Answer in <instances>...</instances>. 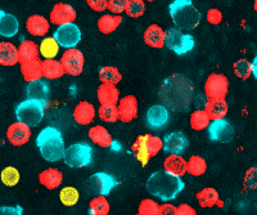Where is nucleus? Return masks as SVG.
<instances>
[{
	"label": "nucleus",
	"mask_w": 257,
	"mask_h": 215,
	"mask_svg": "<svg viewBox=\"0 0 257 215\" xmlns=\"http://www.w3.org/2000/svg\"><path fill=\"white\" fill-rule=\"evenodd\" d=\"M208 138L212 142H219V143H230L235 136V130L233 125L225 119L211 121L207 127Z\"/></svg>",
	"instance_id": "obj_10"
},
{
	"label": "nucleus",
	"mask_w": 257,
	"mask_h": 215,
	"mask_svg": "<svg viewBox=\"0 0 257 215\" xmlns=\"http://www.w3.org/2000/svg\"><path fill=\"white\" fill-rule=\"evenodd\" d=\"M86 3L94 12H103L107 9L108 0H86Z\"/></svg>",
	"instance_id": "obj_48"
},
{
	"label": "nucleus",
	"mask_w": 257,
	"mask_h": 215,
	"mask_svg": "<svg viewBox=\"0 0 257 215\" xmlns=\"http://www.w3.org/2000/svg\"><path fill=\"white\" fill-rule=\"evenodd\" d=\"M117 112L118 120L122 123H130L138 116V99L134 95H126L117 102Z\"/></svg>",
	"instance_id": "obj_15"
},
{
	"label": "nucleus",
	"mask_w": 257,
	"mask_h": 215,
	"mask_svg": "<svg viewBox=\"0 0 257 215\" xmlns=\"http://www.w3.org/2000/svg\"><path fill=\"white\" fill-rule=\"evenodd\" d=\"M59 198H61V202L64 206H75L80 198V193L73 187H64L59 192Z\"/></svg>",
	"instance_id": "obj_39"
},
{
	"label": "nucleus",
	"mask_w": 257,
	"mask_h": 215,
	"mask_svg": "<svg viewBox=\"0 0 257 215\" xmlns=\"http://www.w3.org/2000/svg\"><path fill=\"white\" fill-rule=\"evenodd\" d=\"M89 138L93 143H95L96 146L103 148H108L112 147L113 145V138L108 133V130L105 129L102 125H95V127L90 128L89 130Z\"/></svg>",
	"instance_id": "obj_23"
},
{
	"label": "nucleus",
	"mask_w": 257,
	"mask_h": 215,
	"mask_svg": "<svg viewBox=\"0 0 257 215\" xmlns=\"http://www.w3.org/2000/svg\"><path fill=\"white\" fill-rule=\"evenodd\" d=\"M63 174L56 168H49L39 174V182L47 189H56L62 184Z\"/></svg>",
	"instance_id": "obj_22"
},
{
	"label": "nucleus",
	"mask_w": 257,
	"mask_h": 215,
	"mask_svg": "<svg viewBox=\"0 0 257 215\" xmlns=\"http://www.w3.org/2000/svg\"><path fill=\"white\" fill-rule=\"evenodd\" d=\"M229 90V80L225 75L211 74L205 83V94L208 100H224Z\"/></svg>",
	"instance_id": "obj_8"
},
{
	"label": "nucleus",
	"mask_w": 257,
	"mask_h": 215,
	"mask_svg": "<svg viewBox=\"0 0 257 215\" xmlns=\"http://www.w3.org/2000/svg\"><path fill=\"white\" fill-rule=\"evenodd\" d=\"M99 80L102 84H109V85H117L122 80V75L118 68L113 66H104L99 70Z\"/></svg>",
	"instance_id": "obj_33"
},
{
	"label": "nucleus",
	"mask_w": 257,
	"mask_h": 215,
	"mask_svg": "<svg viewBox=\"0 0 257 215\" xmlns=\"http://www.w3.org/2000/svg\"><path fill=\"white\" fill-rule=\"evenodd\" d=\"M165 45L176 54L183 56L194 48V39L190 34H185L181 30L173 27L165 33Z\"/></svg>",
	"instance_id": "obj_7"
},
{
	"label": "nucleus",
	"mask_w": 257,
	"mask_h": 215,
	"mask_svg": "<svg viewBox=\"0 0 257 215\" xmlns=\"http://www.w3.org/2000/svg\"><path fill=\"white\" fill-rule=\"evenodd\" d=\"M53 38L56 39L59 47L71 49V48L76 47L81 40V31L75 24H66L56 30Z\"/></svg>",
	"instance_id": "obj_11"
},
{
	"label": "nucleus",
	"mask_w": 257,
	"mask_h": 215,
	"mask_svg": "<svg viewBox=\"0 0 257 215\" xmlns=\"http://www.w3.org/2000/svg\"><path fill=\"white\" fill-rule=\"evenodd\" d=\"M98 116L105 123H116L118 120V112L116 104H100Z\"/></svg>",
	"instance_id": "obj_40"
},
{
	"label": "nucleus",
	"mask_w": 257,
	"mask_h": 215,
	"mask_svg": "<svg viewBox=\"0 0 257 215\" xmlns=\"http://www.w3.org/2000/svg\"><path fill=\"white\" fill-rule=\"evenodd\" d=\"M176 215H197V211L188 203H181L180 206L176 207Z\"/></svg>",
	"instance_id": "obj_50"
},
{
	"label": "nucleus",
	"mask_w": 257,
	"mask_h": 215,
	"mask_svg": "<svg viewBox=\"0 0 257 215\" xmlns=\"http://www.w3.org/2000/svg\"><path fill=\"white\" fill-rule=\"evenodd\" d=\"M20 178V171L16 168H13V166H8V168L3 169L2 173H0V179H2L3 184H6L7 187H13L18 184Z\"/></svg>",
	"instance_id": "obj_41"
},
{
	"label": "nucleus",
	"mask_w": 257,
	"mask_h": 215,
	"mask_svg": "<svg viewBox=\"0 0 257 215\" xmlns=\"http://www.w3.org/2000/svg\"><path fill=\"white\" fill-rule=\"evenodd\" d=\"M144 43L151 48H161L165 47V31L161 29L158 25L153 24L148 26V29L144 31Z\"/></svg>",
	"instance_id": "obj_21"
},
{
	"label": "nucleus",
	"mask_w": 257,
	"mask_h": 215,
	"mask_svg": "<svg viewBox=\"0 0 257 215\" xmlns=\"http://www.w3.org/2000/svg\"><path fill=\"white\" fill-rule=\"evenodd\" d=\"M59 45L54 38H45L39 47V53L44 57L45 59H54L58 54Z\"/></svg>",
	"instance_id": "obj_37"
},
{
	"label": "nucleus",
	"mask_w": 257,
	"mask_h": 215,
	"mask_svg": "<svg viewBox=\"0 0 257 215\" xmlns=\"http://www.w3.org/2000/svg\"><path fill=\"white\" fill-rule=\"evenodd\" d=\"M18 52V62L24 63L27 61H31V59L39 58V47L36 45L35 42L32 40H25L20 44V47L17 48Z\"/></svg>",
	"instance_id": "obj_29"
},
{
	"label": "nucleus",
	"mask_w": 257,
	"mask_h": 215,
	"mask_svg": "<svg viewBox=\"0 0 257 215\" xmlns=\"http://www.w3.org/2000/svg\"><path fill=\"white\" fill-rule=\"evenodd\" d=\"M7 138L16 147L26 145L31 138V130L22 123H13L7 130Z\"/></svg>",
	"instance_id": "obj_16"
},
{
	"label": "nucleus",
	"mask_w": 257,
	"mask_h": 215,
	"mask_svg": "<svg viewBox=\"0 0 257 215\" xmlns=\"http://www.w3.org/2000/svg\"><path fill=\"white\" fill-rule=\"evenodd\" d=\"M143 2H153V0H143Z\"/></svg>",
	"instance_id": "obj_52"
},
{
	"label": "nucleus",
	"mask_w": 257,
	"mask_h": 215,
	"mask_svg": "<svg viewBox=\"0 0 257 215\" xmlns=\"http://www.w3.org/2000/svg\"><path fill=\"white\" fill-rule=\"evenodd\" d=\"M169 12L176 29L192 31L201 22L202 15L192 0H174L169 6Z\"/></svg>",
	"instance_id": "obj_3"
},
{
	"label": "nucleus",
	"mask_w": 257,
	"mask_h": 215,
	"mask_svg": "<svg viewBox=\"0 0 257 215\" xmlns=\"http://www.w3.org/2000/svg\"><path fill=\"white\" fill-rule=\"evenodd\" d=\"M49 94H50V88L49 84L45 80H35L29 83L26 88V97L27 99H34V100H41L44 103L48 104L49 102Z\"/></svg>",
	"instance_id": "obj_17"
},
{
	"label": "nucleus",
	"mask_w": 257,
	"mask_h": 215,
	"mask_svg": "<svg viewBox=\"0 0 257 215\" xmlns=\"http://www.w3.org/2000/svg\"><path fill=\"white\" fill-rule=\"evenodd\" d=\"M21 74H22L24 79L26 81H29V83L35 81V80H40L43 77L40 59H31V61L21 63Z\"/></svg>",
	"instance_id": "obj_24"
},
{
	"label": "nucleus",
	"mask_w": 257,
	"mask_h": 215,
	"mask_svg": "<svg viewBox=\"0 0 257 215\" xmlns=\"http://www.w3.org/2000/svg\"><path fill=\"white\" fill-rule=\"evenodd\" d=\"M127 3L128 0H108V6H107V8H108L113 15L120 16L121 13L125 12Z\"/></svg>",
	"instance_id": "obj_46"
},
{
	"label": "nucleus",
	"mask_w": 257,
	"mask_h": 215,
	"mask_svg": "<svg viewBox=\"0 0 257 215\" xmlns=\"http://www.w3.org/2000/svg\"><path fill=\"white\" fill-rule=\"evenodd\" d=\"M229 106L224 100H208L206 103L205 112L210 118L211 121L220 120V119H225V116L228 115Z\"/></svg>",
	"instance_id": "obj_28"
},
{
	"label": "nucleus",
	"mask_w": 257,
	"mask_h": 215,
	"mask_svg": "<svg viewBox=\"0 0 257 215\" xmlns=\"http://www.w3.org/2000/svg\"><path fill=\"white\" fill-rule=\"evenodd\" d=\"M189 147V139L183 132H173L162 139V148L170 155L181 156Z\"/></svg>",
	"instance_id": "obj_12"
},
{
	"label": "nucleus",
	"mask_w": 257,
	"mask_h": 215,
	"mask_svg": "<svg viewBox=\"0 0 257 215\" xmlns=\"http://www.w3.org/2000/svg\"><path fill=\"white\" fill-rule=\"evenodd\" d=\"M146 12V3L143 0H128L125 13L132 18H139Z\"/></svg>",
	"instance_id": "obj_42"
},
{
	"label": "nucleus",
	"mask_w": 257,
	"mask_h": 215,
	"mask_svg": "<svg viewBox=\"0 0 257 215\" xmlns=\"http://www.w3.org/2000/svg\"><path fill=\"white\" fill-rule=\"evenodd\" d=\"M41 70H43V76L49 80L61 79L64 75L63 67H62L61 62L57 61V59H44V61H41Z\"/></svg>",
	"instance_id": "obj_30"
},
{
	"label": "nucleus",
	"mask_w": 257,
	"mask_h": 215,
	"mask_svg": "<svg viewBox=\"0 0 257 215\" xmlns=\"http://www.w3.org/2000/svg\"><path fill=\"white\" fill-rule=\"evenodd\" d=\"M164 169L167 173L173 174L175 177H183L187 173V161L183 156L179 155H170L164 162Z\"/></svg>",
	"instance_id": "obj_25"
},
{
	"label": "nucleus",
	"mask_w": 257,
	"mask_h": 215,
	"mask_svg": "<svg viewBox=\"0 0 257 215\" xmlns=\"http://www.w3.org/2000/svg\"><path fill=\"white\" fill-rule=\"evenodd\" d=\"M170 120V114L169 110L165 106H161V104H155V106L149 107V110L147 111L146 121L147 127L151 128L153 130L162 129L167 125Z\"/></svg>",
	"instance_id": "obj_14"
},
{
	"label": "nucleus",
	"mask_w": 257,
	"mask_h": 215,
	"mask_svg": "<svg viewBox=\"0 0 257 215\" xmlns=\"http://www.w3.org/2000/svg\"><path fill=\"white\" fill-rule=\"evenodd\" d=\"M196 197L202 207H212L219 201V193L215 188L207 187V188H203L202 191H199L196 194Z\"/></svg>",
	"instance_id": "obj_34"
},
{
	"label": "nucleus",
	"mask_w": 257,
	"mask_h": 215,
	"mask_svg": "<svg viewBox=\"0 0 257 215\" xmlns=\"http://www.w3.org/2000/svg\"><path fill=\"white\" fill-rule=\"evenodd\" d=\"M210 123L211 120L205 112V110H196L190 115V127H192L193 130H197V132L205 130Z\"/></svg>",
	"instance_id": "obj_38"
},
{
	"label": "nucleus",
	"mask_w": 257,
	"mask_h": 215,
	"mask_svg": "<svg viewBox=\"0 0 257 215\" xmlns=\"http://www.w3.org/2000/svg\"><path fill=\"white\" fill-rule=\"evenodd\" d=\"M95 107L89 102H80L73 110V119L77 124L80 125H89L91 124L95 119Z\"/></svg>",
	"instance_id": "obj_18"
},
{
	"label": "nucleus",
	"mask_w": 257,
	"mask_h": 215,
	"mask_svg": "<svg viewBox=\"0 0 257 215\" xmlns=\"http://www.w3.org/2000/svg\"><path fill=\"white\" fill-rule=\"evenodd\" d=\"M96 95L100 104H117L120 98V90L116 88V85L100 84L96 90Z\"/></svg>",
	"instance_id": "obj_26"
},
{
	"label": "nucleus",
	"mask_w": 257,
	"mask_h": 215,
	"mask_svg": "<svg viewBox=\"0 0 257 215\" xmlns=\"http://www.w3.org/2000/svg\"><path fill=\"white\" fill-rule=\"evenodd\" d=\"M26 29L32 36H45L49 31V22L44 16L32 15L27 18Z\"/></svg>",
	"instance_id": "obj_20"
},
{
	"label": "nucleus",
	"mask_w": 257,
	"mask_h": 215,
	"mask_svg": "<svg viewBox=\"0 0 257 215\" xmlns=\"http://www.w3.org/2000/svg\"><path fill=\"white\" fill-rule=\"evenodd\" d=\"M184 187L185 183L180 177H175L165 170L155 171L147 182L149 193L162 201L175 200Z\"/></svg>",
	"instance_id": "obj_1"
},
{
	"label": "nucleus",
	"mask_w": 257,
	"mask_h": 215,
	"mask_svg": "<svg viewBox=\"0 0 257 215\" xmlns=\"http://www.w3.org/2000/svg\"><path fill=\"white\" fill-rule=\"evenodd\" d=\"M47 106L48 104L41 100L26 99L16 107V118L18 123H22L29 128L38 127L44 119Z\"/></svg>",
	"instance_id": "obj_4"
},
{
	"label": "nucleus",
	"mask_w": 257,
	"mask_h": 215,
	"mask_svg": "<svg viewBox=\"0 0 257 215\" xmlns=\"http://www.w3.org/2000/svg\"><path fill=\"white\" fill-rule=\"evenodd\" d=\"M144 137H146V146L151 159L157 156L160 151L162 150V139L157 136H152V134H146Z\"/></svg>",
	"instance_id": "obj_44"
},
{
	"label": "nucleus",
	"mask_w": 257,
	"mask_h": 215,
	"mask_svg": "<svg viewBox=\"0 0 257 215\" xmlns=\"http://www.w3.org/2000/svg\"><path fill=\"white\" fill-rule=\"evenodd\" d=\"M109 203L104 196H95L89 203V215H108Z\"/></svg>",
	"instance_id": "obj_36"
},
{
	"label": "nucleus",
	"mask_w": 257,
	"mask_h": 215,
	"mask_svg": "<svg viewBox=\"0 0 257 215\" xmlns=\"http://www.w3.org/2000/svg\"><path fill=\"white\" fill-rule=\"evenodd\" d=\"M207 21L211 25H219L222 21V13L220 9L211 8L207 12Z\"/></svg>",
	"instance_id": "obj_47"
},
{
	"label": "nucleus",
	"mask_w": 257,
	"mask_h": 215,
	"mask_svg": "<svg viewBox=\"0 0 257 215\" xmlns=\"http://www.w3.org/2000/svg\"><path fill=\"white\" fill-rule=\"evenodd\" d=\"M137 215H139V214H137Z\"/></svg>",
	"instance_id": "obj_53"
},
{
	"label": "nucleus",
	"mask_w": 257,
	"mask_h": 215,
	"mask_svg": "<svg viewBox=\"0 0 257 215\" xmlns=\"http://www.w3.org/2000/svg\"><path fill=\"white\" fill-rule=\"evenodd\" d=\"M36 146L43 159L49 162H57L63 159L64 141L62 133L57 128L47 127L36 137Z\"/></svg>",
	"instance_id": "obj_2"
},
{
	"label": "nucleus",
	"mask_w": 257,
	"mask_h": 215,
	"mask_svg": "<svg viewBox=\"0 0 257 215\" xmlns=\"http://www.w3.org/2000/svg\"><path fill=\"white\" fill-rule=\"evenodd\" d=\"M157 215H176V207L170 203H165L158 207Z\"/></svg>",
	"instance_id": "obj_51"
},
{
	"label": "nucleus",
	"mask_w": 257,
	"mask_h": 215,
	"mask_svg": "<svg viewBox=\"0 0 257 215\" xmlns=\"http://www.w3.org/2000/svg\"><path fill=\"white\" fill-rule=\"evenodd\" d=\"M59 62L63 67L64 74H68L71 76H80L84 71V54L81 53V50L76 49V48H71V49L66 50L62 54Z\"/></svg>",
	"instance_id": "obj_9"
},
{
	"label": "nucleus",
	"mask_w": 257,
	"mask_h": 215,
	"mask_svg": "<svg viewBox=\"0 0 257 215\" xmlns=\"http://www.w3.org/2000/svg\"><path fill=\"white\" fill-rule=\"evenodd\" d=\"M132 153L143 166H146L148 164L149 160H151V156H149L148 150H147L146 137L139 136L135 139V142L132 146Z\"/></svg>",
	"instance_id": "obj_32"
},
{
	"label": "nucleus",
	"mask_w": 257,
	"mask_h": 215,
	"mask_svg": "<svg viewBox=\"0 0 257 215\" xmlns=\"http://www.w3.org/2000/svg\"><path fill=\"white\" fill-rule=\"evenodd\" d=\"M20 30V22L16 16L6 13L0 9V35L4 38H13Z\"/></svg>",
	"instance_id": "obj_19"
},
{
	"label": "nucleus",
	"mask_w": 257,
	"mask_h": 215,
	"mask_svg": "<svg viewBox=\"0 0 257 215\" xmlns=\"http://www.w3.org/2000/svg\"><path fill=\"white\" fill-rule=\"evenodd\" d=\"M75 20H76V11L67 3H57L50 11V22L53 25L62 26L66 24H73Z\"/></svg>",
	"instance_id": "obj_13"
},
{
	"label": "nucleus",
	"mask_w": 257,
	"mask_h": 215,
	"mask_svg": "<svg viewBox=\"0 0 257 215\" xmlns=\"http://www.w3.org/2000/svg\"><path fill=\"white\" fill-rule=\"evenodd\" d=\"M158 205L156 201L151 200V198H144L139 205V215H157Z\"/></svg>",
	"instance_id": "obj_45"
},
{
	"label": "nucleus",
	"mask_w": 257,
	"mask_h": 215,
	"mask_svg": "<svg viewBox=\"0 0 257 215\" xmlns=\"http://www.w3.org/2000/svg\"><path fill=\"white\" fill-rule=\"evenodd\" d=\"M123 18L118 15H103L102 17L98 20V30H99L102 34H108L114 33L118 26L121 25Z\"/></svg>",
	"instance_id": "obj_31"
},
{
	"label": "nucleus",
	"mask_w": 257,
	"mask_h": 215,
	"mask_svg": "<svg viewBox=\"0 0 257 215\" xmlns=\"http://www.w3.org/2000/svg\"><path fill=\"white\" fill-rule=\"evenodd\" d=\"M233 68H234V74H235V76L239 77V79L242 80H247L252 75L251 63L244 58L238 59L237 62H234Z\"/></svg>",
	"instance_id": "obj_43"
},
{
	"label": "nucleus",
	"mask_w": 257,
	"mask_h": 215,
	"mask_svg": "<svg viewBox=\"0 0 257 215\" xmlns=\"http://www.w3.org/2000/svg\"><path fill=\"white\" fill-rule=\"evenodd\" d=\"M18 63V52L16 45L8 42L0 43V66L11 67Z\"/></svg>",
	"instance_id": "obj_27"
},
{
	"label": "nucleus",
	"mask_w": 257,
	"mask_h": 215,
	"mask_svg": "<svg viewBox=\"0 0 257 215\" xmlns=\"http://www.w3.org/2000/svg\"><path fill=\"white\" fill-rule=\"evenodd\" d=\"M118 186V182L111 174L99 171V173L93 174L91 177L88 178L86 184H85V191L89 194L95 196H108L112 189Z\"/></svg>",
	"instance_id": "obj_6"
},
{
	"label": "nucleus",
	"mask_w": 257,
	"mask_h": 215,
	"mask_svg": "<svg viewBox=\"0 0 257 215\" xmlns=\"http://www.w3.org/2000/svg\"><path fill=\"white\" fill-rule=\"evenodd\" d=\"M0 215H24V207L17 206H0Z\"/></svg>",
	"instance_id": "obj_49"
},
{
	"label": "nucleus",
	"mask_w": 257,
	"mask_h": 215,
	"mask_svg": "<svg viewBox=\"0 0 257 215\" xmlns=\"http://www.w3.org/2000/svg\"><path fill=\"white\" fill-rule=\"evenodd\" d=\"M207 170V164L206 160L201 156H190L187 161V173H189L193 177H201Z\"/></svg>",
	"instance_id": "obj_35"
},
{
	"label": "nucleus",
	"mask_w": 257,
	"mask_h": 215,
	"mask_svg": "<svg viewBox=\"0 0 257 215\" xmlns=\"http://www.w3.org/2000/svg\"><path fill=\"white\" fill-rule=\"evenodd\" d=\"M64 164L70 168H84L91 164L93 160V148L86 143H73L67 150H64Z\"/></svg>",
	"instance_id": "obj_5"
}]
</instances>
